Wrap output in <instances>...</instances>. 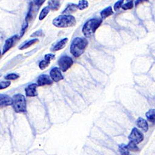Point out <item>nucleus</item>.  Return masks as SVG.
<instances>
[{"label":"nucleus","instance_id":"nucleus-13","mask_svg":"<svg viewBox=\"0 0 155 155\" xmlns=\"http://www.w3.org/2000/svg\"><path fill=\"white\" fill-rule=\"evenodd\" d=\"M137 126H138L140 129H141L143 132H146L148 130V128H149L148 124H147L146 120L144 119L143 118H142V117H139V118H138V119H137Z\"/></svg>","mask_w":155,"mask_h":155},{"label":"nucleus","instance_id":"nucleus-27","mask_svg":"<svg viewBox=\"0 0 155 155\" xmlns=\"http://www.w3.org/2000/svg\"><path fill=\"white\" fill-rule=\"evenodd\" d=\"M124 0H119L118 2H117L114 5V10L115 11H118L121 8L122 4H124Z\"/></svg>","mask_w":155,"mask_h":155},{"label":"nucleus","instance_id":"nucleus-3","mask_svg":"<svg viewBox=\"0 0 155 155\" xmlns=\"http://www.w3.org/2000/svg\"><path fill=\"white\" fill-rule=\"evenodd\" d=\"M101 23L102 19L98 18V17L92 18L87 21L82 28V32L84 36L87 38L91 37L96 32L97 28H99V27L101 26Z\"/></svg>","mask_w":155,"mask_h":155},{"label":"nucleus","instance_id":"nucleus-8","mask_svg":"<svg viewBox=\"0 0 155 155\" xmlns=\"http://www.w3.org/2000/svg\"><path fill=\"white\" fill-rule=\"evenodd\" d=\"M53 83V81L51 79L49 75L46 74H41L38 77V79L37 80V84L38 86H44L46 85H52Z\"/></svg>","mask_w":155,"mask_h":155},{"label":"nucleus","instance_id":"nucleus-24","mask_svg":"<svg viewBox=\"0 0 155 155\" xmlns=\"http://www.w3.org/2000/svg\"><path fill=\"white\" fill-rule=\"evenodd\" d=\"M50 64H51V61H48V60H46V59L41 60V61H40L39 64V67L41 70H44L49 66Z\"/></svg>","mask_w":155,"mask_h":155},{"label":"nucleus","instance_id":"nucleus-33","mask_svg":"<svg viewBox=\"0 0 155 155\" xmlns=\"http://www.w3.org/2000/svg\"><path fill=\"white\" fill-rule=\"evenodd\" d=\"M1 54H2V52H1V51H0V56H1Z\"/></svg>","mask_w":155,"mask_h":155},{"label":"nucleus","instance_id":"nucleus-9","mask_svg":"<svg viewBox=\"0 0 155 155\" xmlns=\"http://www.w3.org/2000/svg\"><path fill=\"white\" fill-rule=\"evenodd\" d=\"M17 39H18V36L17 35H14L12 37H11V38H8V39H6L3 48L2 54H4L6 52H8L9 50L14 46V44L15 43Z\"/></svg>","mask_w":155,"mask_h":155},{"label":"nucleus","instance_id":"nucleus-14","mask_svg":"<svg viewBox=\"0 0 155 155\" xmlns=\"http://www.w3.org/2000/svg\"><path fill=\"white\" fill-rule=\"evenodd\" d=\"M77 10H78L77 5L71 3L68 4V6L64 9V11L62 12V13H63V15H70L71 13H72V12H76Z\"/></svg>","mask_w":155,"mask_h":155},{"label":"nucleus","instance_id":"nucleus-30","mask_svg":"<svg viewBox=\"0 0 155 155\" xmlns=\"http://www.w3.org/2000/svg\"><path fill=\"white\" fill-rule=\"evenodd\" d=\"M45 1H46V0H33V3L34 4H35L36 6H40L44 3Z\"/></svg>","mask_w":155,"mask_h":155},{"label":"nucleus","instance_id":"nucleus-17","mask_svg":"<svg viewBox=\"0 0 155 155\" xmlns=\"http://www.w3.org/2000/svg\"><path fill=\"white\" fill-rule=\"evenodd\" d=\"M39 42V39H31L28 41L26 43H24L23 45H22L21 46H20L19 49V50H25V49H27L29 47H31L32 45L35 44L37 43H38Z\"/></svg>","mask_w":155,"mask_h":155},{"label":"nucleus","instance_id":"nucleus-2","mask_svg":"<svg viewBox=\"0 0 155 155\" xmlns=\"http://www.w3.org/2000/svg\"><path fill=\"white\" fill-rule=\"evenodd\" d=\"M76 19L71 15H61L52 21V24L57 28H65L72 27L76 24Z\"/></svg>","mask_w":155,"mask_h":155},{"label":"nucleus","instance_id":"nucleus-18","mask_svg":"<svg viewBox=\"0 0 155 155\" xmlns=\"http://www.w3.org/2000/svg\"><path fill=\"white\" fill-rule=\"evenodd\" d=\"M50 11H51V10H50L48 6L44 7V8L41 10V11L40 12V14L39 15V19L40 21H41V20H43L46 18V17L48 15V13L50 12Z\"/></svg>","mask_w":155,"mask_h":155},{"label":"nucleus","instance_id":"nucleus-19","mask_svg":"<svg viewBox=\"0 0 155 155\" xmlns=\"http://www.w3.org/2000/svg\"><path fill=\"white\" fill-rule=\"evenodd\" d=\"M146 116L148 121L154 124V116H155V110L154 109H150L146 113Z\"/></svg>","mask_w":155,"mask_h":155},{"label":"nucleus","instance_id":"nucleus-34","mask_svg":"<svg viewBox=\"0 0 155 155\" xmlns=\"http://www.w3.org/2000/svg\"><path fill=\"white\" fill-rule=\"evenodd\" d=\"M127 1H130V0H127Z\"/></svg>","mask_w":155,"mask_h":155},{"label":"nucleus","instance_id":"nucleus-10","mask_svg":"<svg viewBox=\"0 0 155 155\" xmlns=\"http://www.w3.org/2000/svg\"><path fill=\"white\" fill-rule=\"evenodd\" d=\"M38 87L37 84H31L28 85V86L25 89V92H26V94L27 97H34L37 96V87Z\"/></svg>","mask_w":155,"mask_h":155},{"label":"nucleus","instance_id":"nucleus-16","mask_svg":"<svg viewBox=\"0 0 155 155\" xmlns=\"http://www.w3.org/2000/svg\"><path fill=\"white\" fill-rule=\"evenodd\" d=\"M49 8L53 11H58L60 7V0H49Z\"/></svg>","mask_w":155,"mask_h":155},{"label":"nucleus","instance_id":"nucleus-32","mask_svg":"<svg viewBox=\"0 0 155 155\" xmlns=\"http://www.w3.org/2000/svg\"><path fill=\"white\" fill-rule=\"evenodd\" d=\"M148 0H136L135 2V6H138L139 4L143 3L145 2H147Z\"/></svg>","mask_w":155,"mask_h":155},{"label":"nucleus","instance_id":"nucleus-4","mask_svg":"<svg viewBox=\"0 0 155 155\" xmlns=\"http://www.w3.org/2000/svg\"><path fill=\"white\" fill-rule=\"evenodd\" d=\"M12 106L15 111L18 113L26 112V100L23 94H15L12 97Z\"/></svg>","mask_w":155,"mask_h":155},{"label":"nucleus","instance_id":"nucleus-20","mask_svg":"<svg viewBox=\"0 0 155 155\" xmlns=\"http://www.w3.org/2000/svg\"><path fill=\"white\" fill-rule=\"evenodd\" d=\"M88 2L87 0H80L79 2V4H77V7H78V9L80 11H83L88 7Z\"/></svg>","mask_w":155,"mask_h":155},{"label":"nucleus","instance_id":"nucleus-7","mask_svg":"<svg viewBox=\"0 0 155 155\" xmlns=\"http://www.w3.org/2000/svg\"><path fill=\"white\" fill-rule=\"evenodd\" d=\"M50 77L54 82H59L64 79V76L61 73V70L57 67L52 68L50 71Z\"/></svg>","mask_w":155,"mask_h":155},{"label":"nucleus","instance_id":"nucleus-21","mask_svg":"<svg viewBox=\"0 0 155 155\" xmlns=\"http://www.w3.org/2000/svg\"><path fill=\"white\" fill-rule=\"evenodd\" d=\"M119 150L120 153L121 155H129L130 154V151L127 149L126 145L125 144H121L119 146Z\"/></svg>","mask_w":155,"mask_h":155},{"label":"nucleus","instance_id":"nucleus-23","mask_svg":"<svg viewBox=\"0 0 155 155\" xmlns=\"http://www.w3.org/2000/svg\"><path fill=\"white\" fill-rule=\"evenodd\" d=\"M126 146L128 149L129 151H132V152H137L139 150V147L137 146V144H135L133 142L130 141L129 143L126 145Z\"/></svg>","mask_w":155,"mask_h":155},{"label":"nucleus","instance_id":"nucleus-22","mask_svg":"<svg viewBox=\"0 0 155 155\" xmlns=\"http://www.w3.org/2000/svg\"><path fill=\"white\" fill-rule=\"evenodd\" d=\"M133 6H134V1L133 0H130V1L127 2L126 4H122L121 8L123 10H124V11H127V10L132 9L133 8Z\"/></svg>","mask_w":155,"mask_h":155},{"label":"nucleus","instance_id":"nucleus-5","mask_svg":"<svg viewBox=\"0 0 155 155\" xmlns=\"http://www.w3.org/2000/svg\"><path fill=\"white\" fill-rule=\"evenodd\" d=\"M59 69L62 72H66L73 65V59L68 55H64L60 57L58 60Z\"/></svg>","mask_w":155,"mask_h":155},{"label":"nucleus","instance_id":"nucleus-11","mask_svg":"<svg viewBox=\"0 0 155 155\" xmlns=\"http://www.w3.org/2000/svg\"><path fill=\"white\" fill-rule=\"evenodd\" d=\"M12 103V100L11 97L7 94H0V107L11 106Z\"/></svg>","mask_w":155,"mask_h":155},{"label":"nucleus","instance_id":"nucleus-12","mask_svg":"<svg viewBox=\"0 0 155 155\" xmlns=\"http://www.w3.org/2000/svg\"><path fill=\"white\" fill-rule=\"evenodd\" d=\"M68 42V38H64L61 40H60L59 41L57 42V43L54 45V46H52V48H51V51L53 52L55 51H59L60 50L63 49L65 48L66 46L67 43Z\"/></svg>","mask_w":155,"mask_h":155},{"label":"nucleus","instance_id":"nucleus-29","mask_svg":"<svg viewBox=\"0 0 155 155\" xmlns=\"http://www.w3.org/2000/svg\"><path fill=\"white\" fill-rule=\"evenodd\" d=\"M54 57H55V55H54V54H51V53L46 54V55L44 56V59H46V60H48V61H51V60L54 59Z\"/></svg>","mask_w":155,"mask_h":155},{"label":"nucleus","instance_id":"nucleus-31","mask_svg":"<svg viewBox=\"0 0 155 155\" xmlns=\"http://www.w3.org/2000/svg\"><path fill=\"white\" fill-rule=\"evenodd\" d=\"M41 34H43V33H42L41 30H39V31H37V32H34L33 34L31 35V37H35V36H40V35H41Z\"/></svg>","mask_w":155,"mask_h":155},{"label":"nucleus","instance_id":"nucleus-15","mask_svg":"<svg viewBox=\"0 0 155 155\" xmlns=\"http://www.w3.org/2000/svg\"><path fill=\"white\" fill-rule=\"evenodd\" d=\"M114 12L112 11V8L111 6H107V8H104V10H102L101 13H100V15H101V19H106L107 17H108L110 16H111L113 15Z\"/></svg>","mask_w":155,"mask_h":155},{"label":"nucleus","instance_id":"nucleus-26","mask_svg":"<svg viewBox=\"0 0 155 155\" xmlns=\"http://www.w3.org/2000/svg\"><path fill=\"white\" fill-rule=\"evenodd\" d=\"M11 81H1L0 82V90L7 88V87H8L10 86H11Z\"/></svg>","mask_w":155,"mask_h":155},{"label":"nucleus","instance_id":"nucleus-6","mask_svg":"<svg viewBox=\"0 0 155 155\" xmlns=\"http://www.w3.org/2000/svg\"><path fill=\"white\" fill-rule=\"evenodd\" d=\"M128 139L130 141L133 142L135 144H139L143 141L144 137L143 133L139 130L137 129V127H134L132 130L130 134L128 136Z\"/></svg>","mask_w":155,"mask_h":155},{"label":"nucleus","instance_id":"nucleus-1","mask_svg":"<svg viewBox=\"0 0 155 155\" xmlns=\"http://www.w3.org/2000/svg\"><path fill=\"white\" fill-rule=\"evenodd\" d=\"M88 42L86 38L76 37L72 40L71 45V53L74 57H79L84 54L86 49Z\"/></svg>","mask_w":155,"mask_h":155},{"label":"nucleus","instance_id":"nucleus-28","mask_svg":"<svg viewBox=\"0 0 155 155\" xmlns=\"http://www.w3.org/2000/svg\"><path fill=\"white\" fill-rule=\"evenodd\" d=\"M28 22H24V24H23V26H22V28H21V37H22L24 35V34L25 33V32H26L27 28H28Z\"/></svg>","mask_w":155,"mask_h":155},{"label":"nucleus","instance_id":"nucleus-25","mask_svg":"<svg viewBox=\"0 0 155 155\" xmlns=\"http://www.w3.org/2000/svg\"><path fill=\"white\" fill-rule=\"evenodd\" d=\"M19 77V75L15 73H11L8 74L4 77V79L8 80V81H11V80H15L17 79Z\"/></svg>","mask_w":155,"mask_h":155}]
</instances>
